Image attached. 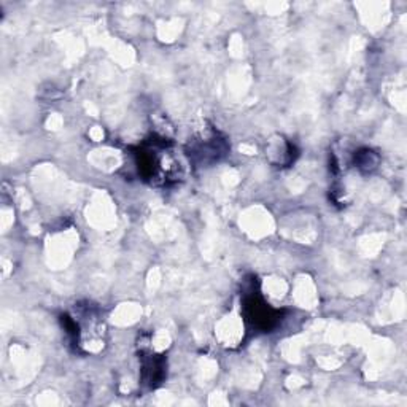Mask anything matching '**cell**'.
Wrapping results in <instances>:
<instances>
[{
  "instance_id": "6da1fadb",
  "label": "cell",
  "mask_w": 407,
  "mask_h": 407,
  "mask_svg": "<svg viewBox=\"0 0 407 407\" xmlns=\"http://www.w3.org/2000/svg\"><path fill=\"white\" fill-rule=\"evenodd\" d=\"M245 307H247L248 319L253 320L255 325L262 329H267L275 321V319H277L274 315V310L269 309L265 302L258 301L256 298H250L247 304H245Z\"/></svg>"
}]
</instances>
